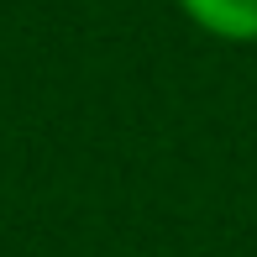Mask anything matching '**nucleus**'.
<instances>
[{"label":"nucleus","instance_id":"nucleus-1","mask_svg":"<svg viewBox=\"0 0 257 257\" xmlns=\"http://www.w3.org/2000/svg\"><path fill=\"white\" fill-rule=\"evenodd\" d=\"M184 16L220 42H257V0H179Z\"/></svg>","mask_w":257,"mask_h":257}]
</instances>
